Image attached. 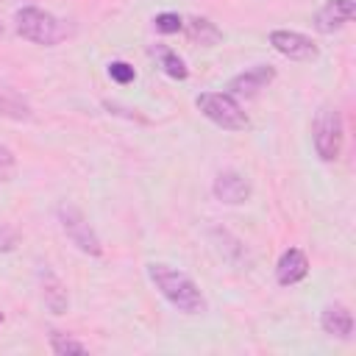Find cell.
I'll return each instance as SVG.
<instances>
[{
    "label": "cell",
    "mask_w": 356,
    "mask_h": 356,
    "mask_svg": "<svg viewBox=\"0 0 356 356\" xmlns=\"http://www.w3.org/2000/svg\"><path fill=\"white\" fill-rule=\"evenodd\" d=\"M147 278L164 295V300L170 306H175L178 312H184V314H203L206 312V298L186 273H181L170 264L153 261V264H147Z\"/></svg>",
    "instance_id": "1"
},
{
    "label": "cell",
    "mask_w": 356,
    "mask_h": 356,
    "mask_svg": "<svg viewBox=\"0 0 356 356\" xmlns=\"http://www.w3.org/2000/svg\"><path fill=\"white\" fill-rule=\"evenodd\" d=\"M14 28L22 39L33 42V44H42V47H53L58 42H64L67 36H72V28L58 19L56 14L39 8V6H25L17 11L14 17Z\"/></svg>",
    "instance_id": "2"
},
{
    "label": "cell",
    "mask_w": 356,
    "mask_h": 356,
    "mask_svg": "<svg viewBox=\"0 0 356 356\" xmlns=\"http://www.w3.org/2000/svg\"><path fill=\"white\" fill-rule=\"evenodd\" d=\"M195 106L209 122H214L222 131H248L250 128L248 111L228 92H203L195 97Z\"/></svg>",
    "instance_id": "3"
},
{
    "label": "cell",
    "mask_w": 356,
    "mask_h": 356,
    "mask_svg": "<svg viewBox=\"0 0 356 356\" xmlns=\"http://www.w3.org/2000/svg\"><path fill=\"white\" fill-rule=\"evenodd\" d=\"M312 142L323 161H337L345 142V125L337 106H323L312 125Z\"/></svg>",
    "instance_id": "4"
},
{
    "label": "cell",
    "mask_w": 356,
    "mask_h": 356,
    "mask_svg": "<svg viewBox=\"0 0 356 356\" xmlns=\"http://www.w3.org/2000/svg\"><path fill=\"white\" fill-rule=\"evenodd\" d=\"M58 222L67 234V239L86 256H100L103 253V245H100V236L95 234V228L89 225V220L83 217L81 209L70 206V203H61L58 206Z\"/></svg>",
    "instance_id": "5"
},
{
    "label": "cell",
    "mask_w": 356,
    "mask_h": 356,
    "mask_svg": "<svg viewBox=\"0 0 356 356\" xmlns=\"http://www.w3.org/2000/svg\"><path fill=\"white\" fill-rule=\"evenodd\" d=\"M273 81H275V67L273 64H256V67H250L245 72H236L228 81L225 92L231 97H236V100H250V97L261 95V89H267Z\"/></svg>",
    "instance_id": "6"
},
{
    "label": "cell",
    "mask_w": 356,
    "mask_h": 356,
    "mask_svg": "<svg viewBox=\"0 0 356 356\" xmlns=\"http://www.w3.org/2000/svg\"><path fill=\"white\" fill-rule=\"evenodd\" d=\"M270 44L275 53L292 58V61H314L320 56V47L312 36L300 33V31H273L270 33Z\"/></svg>",
    "instance_id": "7"
},
{
    "label": "cell",
    "mask_w": 356,
    "mask_h": 356,
    "mask_svg": "<svg viewBox=\"0 0 356 356\" xmlns=\"http://www.w3.org/2000/svg\"><path fill=\"white\" fill-rule=\"evenodd\" d=\"M211 192H214V197L220 203H228V206H239V203H248L250 200V184L236 170L217 172L214 184H211Z\"/></svg>",
    "instance_id": "8"
},
{
    "label": "cell",
    "mask_w": 356,
    "mask_h": 356,
    "mask_svg": "<svg viewBox=\"0 0 356 356\" xmlns=\"http://www.w3.org/2000/svg\"><path fill=\"white\" fill-rule=\"evenodd\" d=\"M353 17H356L353 0H325L314 14V28L320 33H334V31L345 28Z\"/></svg>",
    "instance_id": "9"
},
{
    "label": "cell",
    "mask_w": 356,
    "mask_h": 356,
    "mask_svg": "<svg viewBox=\"0 0 356 356\" xmlns=\"http://www.w3.org/2000/svg\"><path fill=\"white\" fill-rule=\"evenodd\" d=\"M309 275V256L300 248H286L275 264V281L281 286H292Z\"/></svg>",
    "instance_id": "10"
},
{
    "label": "cell",
    "mask_w": 356,
    "mask_h": 356,
    "mask_svg": "<svg viewBox=\"0 0 356 356\" xmlns=\"http://www.w3.org/2000/svg\"><path fill=\"white\" fill-rule=\"evenodd\" d=\"M320 328L328 334V337H337V339H350L353 337V314L345 303H328L320 314Z\"/></svg>",
    "instance_id": "11"
},
{
    "label": "cell",
    "mask_w": 356,
    "mask_h": 356,
    "mask_svg": "<svg viewBox=\"0 0 356 356\" xmlns=\"http://www.w3.org/2000/svg\"><path fill=\"white\" fill-rule=\"evenodd\" d=\"M39 281H42V300H44V306L53 314H64L70 309V295H67V286L61 284V278L53 270L44 267L39 273Z\"/></svg>",
    "instance_id": "12"
},
{
    "label": "cell",
    "mask_w": 356,
    "mask_h": 356,
    "mask_svg": "<svg viewBox=\"0 0 356 356\" xmlns=\"http://www.w3.org/2000/svg\"><path fill=\"white\" fill-rule=\"evenodd\" d=\"M184 31H186L189 42L203 44V47H211V44L222 42V31L209 17H189V19H184Z\"/></svg>",
    "instance_id": "13"
},
{
    "label": "cell",
    "mask_w": 356,
    "mask_h": 356,
    "mask_svg": "<svg viewBox=\"0 0 356 356\" xmlns=\"http://www.w3.org/2000/svg\"><path fill=\"white\" fill-rule=\"evenodd\" d=\"M0 117H8L14 122H25V120L33 117V111H31L28 100L19 92H14L11 86L0 83Z\"/></svg>",
    "instance_id": "14"
},
{
    "label": "cell",
    "mask_w": 356,
    "mask_h": 356,
    "mask_svg": "<svg viewBox=\"0 0 356 356\" xmlns=\"http://www.w3.org/2000/svg\"><path fill=\"white\" fill-rule=\"evenodd\" d=\"M153 56H159V64H161V70H164L170 78L184 81V78L189 75L186 61H184V58H181L175 50H170V47H164V44H156V47H153Z\"/></svg>",
    "instance_id": "15"
},
{
    "label": "cell",
    "mask_w": 356,
    "mask_h": 356,
    "mask_svg": "<svg viewBox=\"0 0 356 356\" xmlns=\"http://www.w3.org/2000/svg\"><path fill=\"white\" fill-rule=\"evenodd\" d=\"M50 350L56 353V356H72V353H86L89 348L81 342V339H75V337H70V334H64V331H50Z\"/></svg>",
    "instance_id": "16"
},
{
    "label": "cell",
    "mask_w": 356,
    "mask_h": 356,
    "mask_svg": "<svg viewBox=\"0 0 356 356\" xmlns=\"http://www.w3.org/2000/svg\"><path fill=\"white\" fill-rule=\"evenodd\" d=\"M153 25L159 33H178L184 31V17H178L175 11H161L153 17Z\"/></svg>",
    "instance_id": "17"
},
{
    "label": "cell",
    "mask_w": 356,
    "mask_h": 356,
    "mask_svg": "<svg viewBox=\"0 0 356 356\" xmlns=\"http://www.w3.org/2000/svg\"><path fill=\"white\" fill-rule=\"evenodd\" d=\"M108 78L117 81L120 86H125V83H134L136 81V70L128 61H111L108 64Z\"/></svg>",
    "instance_id": "18"
},
{
    "label": "cell",
    "mask_w": 356,
    "mask_h": 356,
    "mask_svg": "<svg viewBox=\"0 0 356 356\" xmlns=\"http://www.w3.org/2000/svg\"><path fill=\"white\" fill-rule=\"evenodd\" d=\"M14 170H17V156H14V150L6 147V145H0V181H11Z\"/></svg>",
    "instance_id": "19"
},
{
    "label": "cell",
    "mask_w": 356,
    "mask_h": 356,
    "mask_svg": "<svg viewBox=\"0 0 356 356\" xmlns=\"http://www.w3.org/2000/svg\"><path fill=\"white\" fill-rule=\"evenodd\" d=\"M17 245H19V231L0 222V253H11Z\"/></svg>",
    "instance_id": "20"
},
{
    "label": "cell",
    "mask_w": 356,
    "mask_h": 356,
    "mask_svg": "<svg viewBox=\"0 0 356 356\" xmlns=\"http://www.w3.org/2000/svg\"><path fill=\"white\" fill-rule=\"evenodd\" d=\"M0 323H3V312H0Z\"/></svg>",
    "instance_id": "21"
},
{
    "label": "cell",
    "mask_w": 356,
    "mask_h": 356,
    "mask_svg": "<svg viewBox=\"0 0 356 356\" xmlns=\"http://www.w3.org/2000/svg\"><path fill=\"white\" fill-rule=\"evenodd\" d=\"M0 33H3V22H0Z\"/></svg>",
    "instance_id": "22"
}]
</instances>
